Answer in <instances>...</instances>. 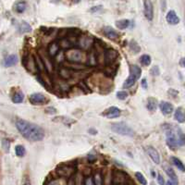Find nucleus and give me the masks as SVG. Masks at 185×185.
I'll return each instance as SVG.
<instances>
[{
  "mask_svg": "<svg viewBox=\"0 0 185 185\" xmlns=\"http://www.w3.org/2000/svg\"><path fill=\"white\" fill-rule=\"evenodd\" d=\"M16 127L20 133L28 141L38 142L42 141L45 137V130L40 126L27 121L18 119L16 121Z\"/></svg>",
  "mask_w": 185,
  "mask_h": 185,
  "instance_id": "nucleus-1",
  "label": "nucleus"
},
{
  "mask_svg": "<svg viewBox=\"0 0 185 185\" xmlns=\"http://www.w3.org/2000/svg\"><path fill=\"white\" fill-rule=\"evenodd\" d=\"M66 59H68V62L75 63V64H81L82 62L86 61L87 55L85 51H82L81 49L77 48H71L69 50H67L64 52Z\"/></svg>",
  "mask_w": 185,
  "mask_h": 185,
  "instance_id": "nucleus-2",
  "label": "nucleus"
},
{
  "mask_svg": "<svg viewBox=\"0 0 185 185\" xmlns=\"http://www.w3.org/2000/svg\"><path fill=\"white\" fill-rule=\"evenodd\" d=\"M141 75H142L141 68L136 66V65H130V76L128 77V79L125 81V82L123 83L124 88H130L132 85H134L136 81L138 79H140Z\"/></svg>",
  "mask_w": 185,
  "mask_h": 185,
  "instance_id": "nucleus-3",
  "label": "nucleus"
},
{
  "mask_svg": "<svg viewBox=\"0 0 185 185\" xmlns=\"http://www.w3.org/2000/svg\"><path fill=\"white\" fill-rule=\"evenodd\" d=\"M111 130L121 135L124 136H129V137H132L134 136V131L133 130L129 127L125 122H116V123L111 124Z\"/></svg>",
  "mask_w": 185,
  "mask_h": 185,
  "instance_id": "nucleus-4",
  "label": "nucleus"
},
{
  "mask_svg": "<svg viewBox=\"0 0 185 185\" xmlns=\"http://www.w3.org/2000/svg\"><path fill=\"white\" fill-rule=\"evenodd\" d=\"M77 44L81 50L87 51L94 45V38L92 35L89 34H81L77 39Z\"/></svg>",
  "mask_w": 185,
  "mask_h": 185,
  "instance_id": "nucleus-5",
  "label": "nucleus"
},
{
  "mask_svg": "<svg viewBox=\"0 0 185 185\" xmlns=\"http://www.w3.org/2000/svg\"><path fill=\"white\" fill-rule=\"evenodd\" d=\"M166 143L171 150H176L179 147L178 136L172 130H168L166 132Z\"/></svg>",
  "mask_w": 185,
  "mask_h": 185,
  "instance_id": "nucleus-6",
  "label": "nucleus"
},
{
  "mask_svg": "<svg viewBox=\"0 0 185 185\" xmlns=\"http://www.w3.org/2000/svg\"><path fill=\"white\" fill-rule=\"evenodd\" d=\"M57 172H58V174L60 177L68 178L69 179V178H71L75 174L76 169L73 166H70V165H62V166L58 168Z\"/></svg>",
  "mask_w": 185,
  "mask_h": 185,
  "instance_id": "nucleus-7",
  "label": "nucleus"
},
{
  "mask_svg": "<svg viewBox=\"0 0 185 185\" xmlns=\"http://www.w3.org/2000/svg\"><path fill=\"white\" fill-rule=\"evenodd\" d=\"M22 64L23 66L27 68L28 71H30L31 73H37L38 69L36 68L35 61H34V58L31 55H27L22 59Z\"/></svg>",
  "mask_w": 185,
  "mask_h": 185,
  "instance_id": "nucleus-8",
  "label": "nucleus"
},
{
  "mask_svg": "<svg viewBox=\"0 0 185 185\" xmlns=\"http://www.w3.org/2000/svg\"><path fill=\"white\" fill-rule=\"evenodd\" d=\"M37 55L42 59V61H43L45 67H46V69L47 73H49L51 70H53V61H52V59H50L49 56L47 55V52H46L44 49H41Z\"/></svg>",
  "mask_w": 185,
  "mask_h": 185,
  "instance_id": "nucleus-9",
  "label": "nucleus"
},
{
  "mask_svg": "<svg viewBox=\"0 0 185 185\" xmlns=\"http://www.w3.org/2000/svg\"><path fill=\"white\" fill-rule=\"evenodd\" d=\"M128 175L121 170H115L112 173V183L114 184L124 185L128 181Z\"/></svg>",
  "mask_w": 185,
  "mask_h": 185,
  "instance_id": "nucleus-10",
  "label": "nucleus"
},
{
  "mask_svg": "<svg viewBox=\"0 0 185 185\" xmlns=\"http://www.w3.org/2000/svg\"><path fill=\"white\" fill-rule=\"evenodd\" d=\"M119 57V53L115 49H108L104 52V62L107 65H111Z\"/></svg>",
  "mask_w": 185,
  "mask_h": 185,
  "instance_id": "nucleus-11",
  "label": "nucleus"
},
{
  "mask_svg": "<svg viewBox=\"0 0 185 185\" xmlns=\"http://www.w3.org/2000/svg\"><path fill=\"white\" fill-rule=\"evenodd\" d=\"M29 100H30L31 104L37 106V105H44L47 101V98L46 97L45 95H43L41 93H34L30 95Z\"/></svg>",
  "mask_w": 185,
  "mask_h": 185,
  "instance_id": "nucleus-12",
  "label": "nucleus"
},
{
  "mask_svg": "<svg viewBox=\"0 0 185 185\" xmlns=\"http://www.w3.org/2000/svg\"><path fill=\"white\" fill-rule=\"evenodd\" d=\"M121 113V109L119 108H117V107H110L108 109H106L102 113V115L104 117L108 118V119H115V118L120 117Z\"/></svg>",
  "mask_w": 185,
  "mask_h": 185,
  "instance_id": "nucleus-13",
  "label": "nucleus"
},
{
  "mask_svg": "<svg viewBox=\"0 0 185 185\" xmlns=\"http://www.w3.org/2000/svg\"><path fill=\"white\" fill-rule=\"evenodd\" d=\"M143 13L148 20H152L154 18V7L151 1H143Z\"/></svg>",
  "mask_w": 185,
  "mask_h": 185,
  "instance_id": "nucleus-14",
  "label": "nucleus"
},
{
  "mask_svg": "<svg viewBox=\"0 0 185 185\" xmlns=\"http://www.w3.org/2000/svg\"><path fill=\"white\" fill-rule=\"evenodd\" d=\"M59 51H60V48L58 42H52L48 45L47 55L49 56L50 59H55L56 56L59 53Z\"/></svg>",
  "mask_w": 185,
  "mask_h": 185,
  "instance_id": "nucleus-15",
  "label": "nucleus"
},
{
  "mask_svg": "<svg viewBox=\"0 0 185 185\" xmlns=\"http://www.w3.org/2000/svg\"><path fill=\"white\" fill-rule=\"evenodd\" d=\"M145 150H146L147 155L154 161V163H156V164H159L160 163V156H159V153L157 152L156 149H155L152 146H148V147H146Z\"/></svg>",
  "mask_w": 185,
  "mask_h": 185,
  "instance_id": "nucleus-16",
  "label": "nucleus"
},
{
  "mask_svg": "<svg viewBox=\"0 0 185 185\" xmlns=\"http://www.w3.org/2000/svg\"><path fill=\"white\" fill-rule=\"evenodd\" d=\"M103 32H104V34L110 40H116L120 36L118 32L115 29H113L112 27H110V26H106L104 28Z\"/></svg>",
  "mask_w": 185,
  "mask_h": 185,
  "instance_id": "nucleus-17",
  "label": "nucleus"
},
{
  "mask_svg": "<svg viewBox=\"0 0 185 185\" xmlns=\"http://www.w3.org/2000/svg\"><path fill=\"white\" fill-rule=\"evenodd\" d=\"M73 74H74V71L71 70V69H68L65 67L62 66L61 68H59V75L60 76L63 81H67V80H69L73 77Z\"/></svg>",
  "mask_w": 185,
  "mask_h": 185,
  "instance_id": "nucleus-18",
  "label": "nucleus"
},
{
  "mask_svg": "<svg viewBox=\"0 0 185 185\" xmlns=\"http://www.w3.org/2000/svg\"><path fill=\"white\" fill-rule=\"evenodd\" d=\"M159 108H160L161 112L164 115H170L174 110V107H173L172 104H170L169 102H164V101L159 104Z\"/></svg>",
  "mask_w": 185,
  "mask_h": 185,
  "instance_id": "nucleus-19",
  "label": "nucleus"
},
{
  "mask_svg": "<svg viewBox=\"0 0 185 185\" xmlns=\"http://www.w3.org/2000/svg\"><path fill=\"white\" fill-rule=\"evenodd\" d=\"M166 19H167V21L171 25H177L180 22V18L178 17V15L176 14L174 10H170L169 13L167 14Z\"/></svg>",
  "mask_w": 185,
  "mask_h": 185,
  "instance_id": "nucleus-20",
  "label": "nucleus"
},
{
  "mask_svg": "<svg viewBox=\"0 0 185 185\" xmlns=\"http://www.w3.org/2000/svg\"><path fill=\"white\" fill-rule=\"evenodd\" d=\"M58 43H59V48L63 49V50H69L74 46V45L68 38H62V39H60V41L58 42Z\"/></svg>",
  "mask_w": 185,
  "mask_h": 185,
  "instance_id": "nucleus-21",
  "label": "nucleus"
},
{
  "mask_svg": "<svg viewBox=\"0 0 185 185\" xmlns=\"http://www.w3.org/2000/svg\"><path fill=\"white\" fill-rule=\"evenodd\" d=\"M18 63V57L17 55H9L4 59V66L5 67H11Z\"/></svg>",
  "mask_w": 185,
  "mask_h": 185,
  "instance_id": "nucleus-22",
  "label": "nucleus"
},
{
  "mask_svg": "<svg viewBox=\"0 0 185 185\" xmlns=\"http://www.w3.org/2000/svg\"><path fill=\"white\" fill-rule=\"evenodd\" d=\"M34 61H35V65H36V68L38 69V71L40 73H43V72H47L46 69V67L44 65V63L42 61V59H40V57L38 55H35L34 57Z\"/></svg>",
  "mask_w": 185,
  "mask_h": 185,
  "instance_id": "nucleus-23",
  "label": "nucleus"
},
{
  "mask_svg": "<svg viewBox=\"0 0 185 185\" xmlns=\"http://www.w3.org/2000/svg\"><path fill=\"white\" fill-rule=\"evenodd\" d=\"M164 170H165V172L167 173V175L171 179V181H173V182H175V183H178V178H177V175H176V173H175V171H174V170L171 168V167H170V166H165L164 167Z\"/></svg>",
  "mask_w": 185,
  "mask_h": 185,
  "instance_id": "nucleus-24",
  "label": "nucleus"
},
{
  "mask_svg": "<svg viewBox=\"0 0 185 185\" xmlns=\"http://www.w3.org/2000/svg\"><path fill=\"white\" fill-rule=\"evenodd\" d=\"M174 118H175V120H176L179 123H183V122H184V111H183V108H179L175 111Z\"/></svg>",
  "mask_w": 185,
  "mask_h": 185,
  "instance_id": "nucleus-25",
  "label": "nucleus"
},
{
  "mask_svg": "<svg viewBox=\"0 0 185 185\" xmlns=\"http://www.w3.org/2000/svg\"><path fill=\"white\" fill-rule=\"evenodd\" d=\"M27 4L25 1H19L15 4V10L18 13H23L26 10Z\"/></svg>",
  "mask_w": 185,
  "mask_h": 185,
  "instance_id": "nucleus-26",
  "label": "nucleus"
},
{
  "mask_svg": "<svg viewBox=\"0 0 185 185\" xmlns=\"http://www.w3.org/2000/svg\"><path fill=\"white\" fill-rule=\"evenodd\" d=\"M147 109L150 111H155L157 107V101L154 97H149L147 100Z\"/></svg>",
  "mask_w": 185,
  "mask_h": 185,
  "instance_id": "nucleus-27",
  "label": "nucleus"
},
{
  "mask_svg": "<svg viewBox=\"0 0 185 185\" xmlns=\"http://www.w3.org/2000/svg\"><path fill=\"white\" fill-rule=\"evenodd\" d=\"M130 24V21L129 20H121L116 21V27L120 30H125L127 29Z\"/></svg>",
  "mask_w": 185,
  "mask_h": 185,
  "instance_id": "nucleus-28",
  "label": "nucleus"
},
{
  "mask_svg": "<svg viewBox=\"0 0 185 185\" xmlns=\"http://www.w3.org/2000/svg\"><path fill=\"white\" fill-rule=\"evenodd\" d=\"M93 181L95 185H103V174L100 171H96L93 177Z\"/></svg>",
  "mask_w": 185,
  "mask_h": 185,
  "instance_id": "nucleus-29",
  "label": "nucleus"
},
{
  "mask_svg": "<svg viewBox=\"0 0 185 185\" xmlns=\"http://www.w3.org/2000/svg\"><path fill=\"white\" fill-rule=\"evenodd\" d=\"M24 99V95L21 91H18L17 93H15V95L12 97V101L15 104H20Z\"/></svg>",
  "mask_w": 185,
  "mask_h": 185,
  "instance_id": "nucleus-30",
  "label": "nucleus"
},
{
  "mask_svg": "<svg viewBox=\"0 0 185 185\" xmlns=\"http://www.w3.org/2000/svg\"><path fill=\"white\" fill-rule=\"evenodd\" d=\"M171 162H172V164L173 165H175L176 166V168H178L181 171H183V172H184L185 170V168H184V165H183V163L179 159V158H177V157H175V156H171Z\"/></svg>",
  "mask_w": 185,
  "mask_h": 185,
  "instance_id": "nucleus-31",
  "label": "nucleus"
},
{
  "mask_svg": "<svg viewBox=\"0 0 185 185\" xmlns=\"http://www.w3.org/2000/svg\"><path fill=\"white\" fill-rule=\"evenodd\" d=\"M19 31H20V33H27L32 32V27H31V25H30L29 23L23 21V22L20 25Z\"/></svg>",
  "mask_w": 185,
  "mask_h": 185,
  "instance_id": "nucleus-32",
  "label": "nucleus"
},
{
  "mask_svg": "<svg viewBox=\"0 0 185 185\" xmlns=\"http://www.w3.org/2000/svg\"><path fill=\"white\" fill-rule=\"evenodd\" d=\"M73 181H74L75 185H83V183H84L83 174H82V173H80V172H78V173L74 174Z\"/></svg>",
  "mask_w": 185,
  "mask_h": 185,
  "instance_id": "nucleus-33",
  "label": "nucleus"
},
{
  "mask_svg": "<svg viewBox=\"0 0 185 185\" xmlns=\"http://www.w3.org/2000/svg\"><path fill=\"white\" fill-rule=\"evenodd\" d=\"M87 64L90 66H95L97 64V59H96V54L95 52H92L89 56H87Z\"/></svg>",
  "mask_w": 185,
  "mask_h": 185,
  "instance_id": "nucleus-34",
  "label": "nucleus"
},
{
  "mask_svg": "<svg viewBox=\"0 0 185 185\" xmlns=\"http://www.w3.org/2000/svg\"><path fill=\"white\" fill-rule=\"evenodd\" d=\"M15 153L16 155L19 156V157H23L25 156V153H26V150L24 148V146L20 145V144H18L16 145L15 147Z\"/></svg>",
  "mask_w": 185,
  "mask_h": 185,
  "instance_id": "nucleus-35",
  "label": "nucleus"
},
{
  "mask_svg": "<svg viewBox=\"0 0 185 185\" xmlns=\"http://www.w3.org/2000/svg\"><path fill=\"white\" fill-rule=\"evenodd\" d=\"M151 61H152V59L149 55H143L140 58V62L143 66H149L151 64Z\"/></svg>",
  "mask_w": 185,
  "mask_h": 185,
  "instance_id": "nucleus-36",
  "label": "nucleus"
},
{
  "mask_svg": "<svg viewBox=\"0 0 185 185\" xmlns=\"http://www.w3.org/2000/svg\"><path fill=\"white\" fill-rule=\"evenodd\" d=\"M135 177L137 179V181L142 185H147V181L144 178V176L141 173V172H136L135 173Z\"/></svg>",
  "mask_w": 185,
  "mask_h": 185,
  "instance_id": "nucleus-37",
  "label": "nucleus"
},
{
  "mask_svg": "<svg viewBox=\"0 0 185 185\" xmlns=\"http://www.w3.org/2000/svg\"><path fill=\"white\" fill-rule=\"evenodd\" d=\"M130 51H131L132 53H134V54H137V53L140 52V46H139L137 45V43L134 42V41H131V42H130Z\"/></svg>",
  "mask_w": 185,
  "mask_h": 185,
  "instance_id": "nucleus-38",
  "label": "nucleus"
},
{
  "mask_svg": "<svg viewBox=\"0 0 185 185\" xmlns=\"http://www.w3.org/2000/svg\"><path fill=\"white\" fill-rule=\"evenodd\" d=\"M79 86H80V88L81 89V91L84 92V93L91 92V89L89 88V86L86 85V83H85L84 81H80V82H79Z\"/></svg>",
  "mask_w": 185,
  "mask_h": 185,
  "instance_id": "nucleus-39",
  "label": "nucleus"
},
{
  "mask_svg": "<svg viewBox=\"0 0 185 185\" xmlns=\"http://www.w3.org/2000/svg\"><path fill=\"white\" fill-rule=\"evenodd\" d=\"M128 93L125 92V91H121V92H118L117 93V98L120 99V100H125L127 97H128Z\"/></svg>",
  "mask_w": 185,
  "mask_h": 185,
  "instance_id": "nucleus-40",
  "label": "nucleus"
},
{
  "mask_svg": "<svg viewBox=\"0 0 185 185\" xmlns=\"http://www.w3.org/2000/svg\"><path fill=\"white\" fill-rule=\"evenodd\" d=\"M150 73H151L153 76H158V75L160 74V70H159L158 66H154V67L150 69Z\"/></svg>",
  "mask_w": 185,
  "mask_h": 185,
  "instance_id": "nucleus-41",
  "label": "nucleus"
},
{
  "mask_svg": "<svg viewBox=\"0 0 185 185\" xmlns=\"http://www.w3.org/2000/svg\"><path fill=\"white\" fill-rule=\"evenodd\" d=\"M2 145H3L4 150H5L6 152H8V150H9V145H10V143H9L8 140L4 139V140L2 141Z\"/></svg>",
  "mask_w": 185,
  "mask_h": 185,
  "instance_id": "nucleus-42",
  "label": "nucleus"
},
{
  "mask_svg": "<svg viewBox=\"0 0 185 185\" xmlns=\"http://www.w3.org/2000/svg\"><path fill=\"white\" fill-rule=\"evenodd\" d=\"M56 59H57V61L58 62H62L65 59V55H64V51L60 50L59 53L56 56Z\"/></svg>",
  "mask_w": 185,
  "mask_h": 185,
  "instance_id": "nucleus-43",
  "label": "nucleus"
},
{
  "mask_svg": "<svg viewBox=\"0 0 185 185\" xmlns=\"http://www.w3.org/2000/svg\"><path fill=\"white\" fill-rule=\"evenodd\" d=\"M83 185H95L94 183V181H93V177L91 176H88L85 180H84V183Z\"/></svg>",
  "mask_w": 185,
  "mask_h": 185,
  "instance_id": "nucleus-44",
  "label": "nucleus"
},
{
  "mask_svg": "<svg viewBox=\"0 0 185 185\" xmlns=\"http://www.w3.org/2000/svg\"><path fill=\"white\" fill-rule=\"evenodd\" d=\"M46 113L49 114V115H53V114H56L57 113V109L55 108H52V107H49L47 108H46Z\"/></svg>",
  "mask_w": 185,
  "mask_h": 185,
  "instance_id": "nucleus-45",
  "label": "nucleus"
},
{
  "mask_svg": "<svg viewBox=\"0 0 185 185\" xmlns=\"http://www.w3.org/2000/svg\"><path fill=\"white\" fill-rule=\"evenodd\" d=\"M157 183L159 185H165V180L164 177H162L161 174H157Z\"/></svg>",
  "mask_w": 185,
  "mask_h": 185,
  "instance_id": "nucleus-46",
  "label": "nucleus"
},
{
  "mask_svg": "<svg viewBox=\"0 0 185 185\" xmlns=\"http://www.w3.org/2000/svg\"><path fill=\"white\" fill-rule=\"evenodd\" d=\"M46 185H61L59 180H52L50 183H48Z\"/></svg>",
  "mask_w": 185,
  "mask_h": 185,
  "instance_id": "nucleus-47",
  "label": "nucleus"
},
{
  "mask_svg": "<svg viewBox=\"0 0 185 185\" xmlns=\"http://www.w3.org/2000/svg\"><path fill=\"white\" fill-rule=\"evenodd\" d=\"M141 84H142V86H143L144 89H147V83H146V80H145V79H143V80H142Z\"/></svg>",
  "mask_w": 185,
  "mask_h": 185,
  "instance_id": "nucleus-48",
  "label": "nucleus"
},
{
  "mask_svg": "<svg viewBox=\"0 0 185 185\" xmlns=\"http://www.w3.org/2000/svg\"><path fill=\"white\" fill-rule=\"evenodd\" d=\"M165 185H178V183H175V182H173V181L170 180V181H168V182H167V183H166Z\"/></svg>",
  "mask_w": 185,
  "mask_h": 185,
  "instance_id": "nucleus-49",
  "label": "nucleus"
},
{
  "mask_svg": "<svg viewBox=\"0 0 185 185\" xmlns=\"http://www.w3.org/2000/svg\"><path fill=\"white\" fill-rule=\"evenodd\" d=\"M67 185H75L74 181H73V177H71V178L68 179V184Z\"/></svg>",
  "mask_w": 185,
  "mask_h": 185,
  "instance_id": "nucleus-50",
  "label": "nucleus"
},
{
  "mask_svg": "<svg viewBox=\"0 0 185 185\" xmlns=\"http://www.w3.org/2000/svg\"><path fill=\"white\" fill-rule=\"evenodd\" d=\"M180 65H181L182 68H184V58H182V59H181V60H180Z\"/></svg>",
  "mask_w": 185,
  "mask_h": 185,
  "instance_id": "nucleus-51",
  "label": "nucleus"
},
{
  "mask_svg": "<svg viewBox=\"0 0 185 185\" xmlns=\"http://www.w3.org/2000/svg\"><path fill=\"white\" fill-rule=\"evenodd\" d=\"M89 132H90L91 134H96V133H97V130H95V129H90V130H89Z\"/></svg>",
  "mask_w": 185,
  "mask_h": 185,
  "instance_id": "nucleus-52",
  "label": "nucleus"
},
{
  "mask_svg": "<svg viewBox=\"0 0 185 185\" xmlns=\"http://www.w3.org/2000/svg\"><path fill=\"white\" fill-rule=\"evenodd\" d=\"M100 8H101V6H99L98 7H94V8H92V9H91V11H92V12H94V11H95V10H99Z\"/></svg>",
  "mask_w": 185,
  "mask_h": 185,
  "instance_id": "nucleus-53",
  "label": "nucleus"
},
{
  "mask_svg": "<svg viewBox=\"0 0 185 185\" xmlns=\"http://www.w3.org/2000/svg\"><path fill=\"white\" fill-rule=\"evenodd\" d=\"M88 159H89L90 161H93V160L95 159V156H92V155H91V156L89 155V156H88Z\"/></svg>",
  "mask_w": 185,
  "mask_h": 185,
  "instance_id": "nucleus-54",
  "label": "nucleus"
},
{
  "mask_svg": "<svg viewBox=\"0 0 185 185\" xmlns=\"http://www.w3.org/2000/svg\"><path fill=\"white\" fill-rule=\"evenodd\" d=\"M24 185H31V183H30V182H28V181H27V182L24 183Z\"/></svg>",
  "mask_w": 185,
  "mask_h": 185,
  "instance_id": "nucleus-55",
  "label": "nucleus"
},
{
  "mask_svg": "<svg viewBox=\"0 0 185 185\" xmlns=\"http://www.w3.org/2000/svg\"><path fill=\"white\" fill-rule=\"evenodd\" d=\"M114 185H122V184H114Z\"/></svg>",
  "mask_w": 185,
  "mask_h": 185,
  "instance_id": "nucleus-56",
  "label": "nucleus"
}]
</instances>
